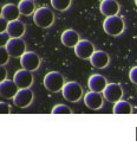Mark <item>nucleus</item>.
Segmentation results:
<instances>
[{"mask_svg": "<svg viewBox=\"0 0 137 153\" xmlns=\"http://www.w3.org/2000/svg\"><path fill=\"white\" fill-rule=\"evenodd\" d=\"M8 39H10V36L6 32L0 33V46H5L7 44V42H8Z\"/></svg>", "mask_w": 137, "mask_h": 153, "instance_id": "obj_26", "label": "nucleus"}, {"mask_svg": "<svg viewBox=\"0 0 137 153\" xmlns=\"http://www.w3.org/2000/svg\"><path fill=\"white\" fill-rule=\"evenodd\" d=\"M99 11L105 17L117 16L121 11V6L116 0H102L99 5Z\"/></svg>", "mask_w": 137, "mask_h": 153, "instance_id": "obj_14", "label": "nucleus"}, {"mask_svg": "<svg viewBox=\"0 0 137 153\" xmlns=\"http://www.w3.org/2000/svg\"><path fill=\"white\" fill-rule=\"evenodd\" d=\"M51 114H72V111H71V108L68 107L66 105L59 103V105H57V106H55L52 108Z\"/></svg>", "mask_w": 137, "mask_h": 153, "instance_id": "obj_22", "label": "nucleus"}, {"mask_svg": "<svg viewBox=\"0 0 137 153\" xmlns=\"http://www.w3.org/2000/svg\"><path fill=\"white\" fill-rule=\"evenodd\" d=\"M123 96V89L119 83H108L103 90V97L111 103H116Z\"/></svg>", "mask_w": 137, "mask_h": 153, "instance_id": "obj_7", "label": "nucleus"}, {"mask_svg": "<svg viewBox=\"0 0 137 153\" xmlns=\"http://www.w3.org/2000/svg\"><path fill=\"white\" fill-rule=\"evenodd\" d=\"M135 4H136V6H137V0H135Z\"/></svg>", "mask_w": 137, "mask_h": 153, "instance_id": "obj_30", "label": "nucleus"}, {"mask_svg": "<svg viewBox=\"0 0 137 153\" xmlns=\"http://www.w3.org/2000/svg\"><path fill=\"white\" fill-rule=\"evenodd\" d=\"M89 61H90V63H91L92 67H95L97 69H104L110 63V56L105 51H102V50L96 51L95 50V52L91 55V57L89 58Z\"/></svg>", "mask_w": 137, "mask_h": 153, "instance_id": "obj_13", "label": "nucleus"}, {"mask_svg": "<svg viewBox=\"0 0 137 153\" xmlns=\"http://www.w3.org/2000/svg\"><path fill=\"white\" fill-rule=\"evenodd\" d=\"M62 94H63V97L68 102H78L83 97L84 91H83V87L78 82L70 81V82H65V84L63 85Z\"/></svg>", "mask_w": 137, "mask_h": 153, "instance_id": "obj_3", "label": "nucleus"}, {"mask_svg": "<svg viewBox=\"0 0 137 153\" xmlns=\"http://www.w3.org/2000/svg\"><path fill=\"white\" fill-rule=\"evenodd\" d=\"M84 103L88 108L92 111H98L101 109L104 105V97L102 93H96V91H89L84 95Z\"/></svg>", "mask_w": 137, "mask_h": 153, "instance_id": "obj_11", "label": "nucleus"}, {"mask_svg": "<svg viewBox=\"0 0 137 153\" xmlns=\"http://www.w3.org/2000/svg\"><path fill=\"white\" fill-rule=\"evenodd\" d=\"M129 78H130V81H131L134 84L137 85V67H134V68L130 70V73H129Z\"/></svg>", "mask_w": 137, "mask_h": 153, "instance_id": "obj_25", "label": "nucleus"}, {"mask_svg": "<svg viewBox=\"0 0 137 153\" xmlns=\"http://www.w3.org/2000/svg\"><path fill=\"white\" fill-rule=\"evenodd\" d=\"M56 20V16L52 10L49 7H39L33 13L34 24L40 29H49L53 25Z\"/></svg>", "mask_w": 137, "mask_h": 153, "instance_id": "obj_1", "label": "nucleus"}, {"mask_svg": "<svg viewBox=\"0 0 137 153\" xmlns=\"http://www.w3.org/2000/svg\"><path fill=\"white\" fill-rule=\"evenodd\" d=\"M64 84H65L64 76L58 71H50L44 77V87L51 93L62 91Z\"/></svg>", "mask_w": 137, "mask_h": 153, "instance_id": "obj_4", "label": "nucleus"}, {"mask_svg": "<svg viewBox=\"0 0 137 153\" xmlns=\"http://www.w3.org/2000/svg\"><path fill=\"white\" fill-rule=\"evenodd\" d=\"M10 59V55L5 46H0V65H6Z\"/></svg>", "mask_w": 137, "mask_h": 153, "instance_id": "obj_23", "label": "nucleus"}, {"mask_svg": "<svg viewBox=\"0 0 137 153\" xmlns=\"http://www.w3.org/2000/svg\"><path fill=\"white\" fill-rule=\"evenodd\" d=\"M6 78H7V69L5 68V65H0V82H2Z\"/></svg>", "mask_w": 137, "mask_h": 153, "instance_id": "obj_28", "label": "nucleus"}, {"mask_svg": "<svg viewBox=\"0 0 137 153\" xmlns=\"http://www.w3.org/2000/svg\"><path fill=\"white\" fill-rule=\"evenodd\" d=\"M18 8L20 14L23 16H32L35 11V2L33 0H20L18 4Z\"/></svg>", "mask_w": 137, "mask_h": 153, "instance_id": "obj_19", "label": "nucleus"}, {"mask_svg": "<svg viewBox=\"0 0 137 153\" xmlns=\"http://www.w3.org/2000/svg\"><path fill=\"white\" fill-rule=\"evenodd\" d=\"M106 84H108L106 78L99 74H94L92 76H90L89 81H88L89 89L91 91H96V93H103Z\"/></svg>", "mask_w": 137, "mask_h": 153, "instance_id": "obj_16", "label": "nucleus"}, {"mask_svg": "<svg viewBox=\"0 0 137 153\" xmlns=\"http://www.w3.org/2000/svg\"><path fill=\"white\" fill-rule=\"evenodd\" d=\"M18 87L14 83V81L12 79H4L2 82H0V96H2L4 99H13V96L17 94L18 91Z\"/></svg>", "mask_w": 137, "mask_h": 153, "instance_id": "obj_15", "label": "nucleus"}, {"mask_svg": "<svg viewBox=\"0 0 137 153\" xmlns=\"http://www.w3.org/2000/svg\"><path fill=\"white\" fill-rule=\"evenodd\" d=\"M13 81L19 89L31 88V85L33 84V75L31 71H29L26 69H20V70L15 71V74L13 76Z\"/></svg>", "mask_w": 137, "mask_h": 153, "instance_id": "obj_10", "label": "nucleus"}, {"mask_svg": "<svg viewBox=\"0 0 137 153\" xmlns=\"http://www.w3.org/2000/svg\"><path fill=\"white\" fill-rule=\"evenodd\" d=\"M20 65L29 71H35L40 67V57L33 51H26L20 57Z\"/></svg>", "mask_w": 137, "mask_h": 153, "instance_id": "obj_8", "label": "nucleus"}, {"mask_svg": "<svg viewBox=\"0 0 137 153\" xmlns=\"http://www.w3.org/2000/svg\"><path fill=\"white\" fill-rule=\"evenodd\" d=\"M1 11H2V7H1V5H0V17H1Z\"/></svg>", "mask_w": 137, "mask_h": 153, "instance_id": "obj_29", "label": "nucleus"}, {"mask_svg": "<svg viewBox=\"0 0 137 153\" xmlns=\"http://www.w3.org/2000/svg\"><path fill=\"white\" fill-rule=\"evenodd\" d=\"M7 20L4 19L2 17H0V33H4L6 32V29H7Z\"/></svg>", "mask_w": 137, "mask_h": 153, "instance_id": "obj_27", "label": "nucleus"}, {"mask_svg": "<svg viewBox=\"0 0 137 153\" xmlns=\"http://www.w3.org/2000/svg\"><path fill=\"white\" fill-rule=\"evenodd\" d=\"M103 29L105 31L106 35L112 36V37H117L121 36L124 32L125 29V24L122 17L117 16H111V17H106L104 23H103Z\"/></svg>", "mask_w": 137, "mask_h": 153, "instance_id": "obj_2", "label": "nucleus"}, {"mask_svg": "<svg viewBox=\"0 0 137 153\" xmlns=\"http://www.w3.org/2000/svg\"><path fill=\"white\" fill-rule=\"evenodd\" d=\"M11 113V107L8 103L0 101V114H10Z\"/></svg>", "mask_w": 137, "mask_h": 153, "instance_id": "obj_24", "label": "nucleus"}, {"mask_svg": "<svg viewBox=\"0 0 137 153\" xmlns=\"http://www.w3.org/2000/svg\"><path fill=\"white\" fill-rule=\"evenodd\" d=\"M133 113V106L130 105V102L125 101V100H119L115 103L113 106V114L119 115V114H131Z\"/></svg>", "mask_w": 137, "mask_h": 153, "instance_id": "obj_20", "label": "nucleus"}, {"mask_svg": "<svg viewBox=\"0 0 137 153\" xmlns=\"http://www.w3.org/2000/svg\"><path fill=\"white\" fill-rule=\"evenodd\" d=\"M51 6L59 12H65L71 6V0H51Z\"/></svg>", "mask_w": 137, "mask_h": 153, "instance_id": "obj_21", "label": "nucleus"}, {"mask_svg": "<svg viewBox=\"0 0 137 153\" xmlns=\"http://www.w3.org/2000/svg\"><path fill=\"white\" fill-rule=\"evenodd\" d=\"M34 99L33 91L30 88H21L18 89L17 94L13 96V105L18 108H27L32 105Z\"/></svg>", "mask_w": 137, "mask_h": 153, "instance_id": "obj_5", "label": "nucleus"}, {"mask_svg": "<svg viewBox=\"0 0 137 153\" xmlns=\"http://www.w3.org/2000/svg\"><path fill=\"white\" fill-rule=\"evenodd\" d=\"M60 40H62V44L64 46L74 48L77 45V43L80 40V37H79V33L77 31H74L73 29H68L62 33Z\"/></svg>", "mask_w": 137, "mask_h": 153, "instance_id": "obj_17", "label": "nucleus"}, {"mask_svg": "<svg viewBox=\"0 0 137 153\" xmlns=\"http://www.w3.org/2000/svg\"><path fill=\"white\" fill-rule=\"evenodd\" d=\"M20 12L17 5L14 4H6L5 6H2V11H1V17L4 19H6L7 22H12L15 19H19Z\"/></svg>", "mask_w": 137, "mask_h": 153, "instance_id": "obj_18", "label": "nucleus"}, {"mask_svg": "<svg viewBox=\"0 0 137 153\" xmlns=\"http://www.w3.org/2000/svg\"><path fill=\"white\" fill-rule=\"evenodd\" d=\"M10 57L20 58L26 52V43L23 38H10L5 45Z\"/></svg>", "mask_w": 137, "mask_h": 153, "instance_id": "obj_6", "label": "nucleus"}, {"mask_svg": "<svg viewBox=\"0 0 137 153\" xmlns=\"http://www.w3.org/2000/svg\"><path fill=\"white\" fill-rule=\"evenodd\" d=\"M25 31H26V26L19 19L7 23L6 33L10 36V38H21L25 35Z\"/></svg>", "mask_w": 137, "mask_h": 153, "instance_id": "obj_12", "label": "nucleus"}, {"mask_svg": "<svg viewBox=\"0 0 137 153\" xmlns=\"http://www.w3.org/2000/svg\"><path fill=\"white\" fill-rule=\"evenodd\" d=\"M73 49L76 56L80 59H89L91 55L95 52V45L86 39H80Z\"/></svg>", "mask_w": 137, "mask_h": 153, "instance_id": "obj_9", "label": "nucleus"}]
</instances>
